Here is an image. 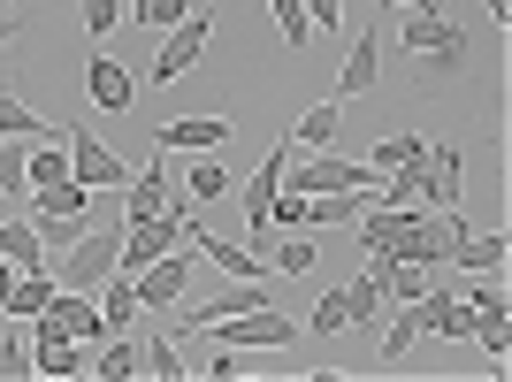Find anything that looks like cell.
Instances as JSON below:
<instances>
[{
  "instance_id": "obj_18",
  "label": "cell",
  "mask_w": 512,
  "mask_h": 382,
  "mask_svg": "<svg viewBox=\"0 0 512 382\" xmlns=\"http://www.w3.org/2000/svg\"><path fill=\"white\" fill-rule=\"evenodd\" d=\"M92 375H100V382H130V375H138V337L115 329L107 344H92Z\"/></svg>"
},
{
  "instance_id": "obj_6",
  "label": "cell",
  "mask_w": 512,
  "mask_h": 382,
  "mask_svg": "<svg viewBox=\"0 0 512 382\" xmlns=\"http://www.w3.org/2000/svg\"><path fill=\"white\" fill-rule=\"evenodd\" d=\"M184 237H192V253H199V260H214V268H222L230 283H268V268H260V253L245 245V237H214L207 222H192Z\"/></svg>"
},
{
  "instance_id": "obj_33",
  "label": "cell",
  "mask_w": 512,
  "mask_h": 382,
  "mask_svg": "<svg viewBox=\"0 0 512 382\" xmlns=\"http://www.w3.org/2000/svg\"><path fill=\"white\" fill-rule=\"evenodd\" d=\"M306 329H314V337H337V329H344V298L329 291V298L314 306V314H306Z\"/></svg>"
},
{
  "instance_id": "obj_20",
  "label": "cell",
  "mask_w": 512,
  "mask_h": 382,
  "mask_svg": "<svg viewBox=\"0 0 512 382\" xmlns=\"http://www.w3.org/2000/svg\"><path fill=\"white\" fill-rule=\"evenodd\" d=\"M337 298H344V329H367V321H383V306H390L383 283L367 276V268H360V283H344Z\"/></svg>"
},
{
  "instance_id": "obj_7",
  "label": "cell",
  "mask_w": 512,
  "mask_h": 382,
  "mask_svg": "<svg viewBox=\"0 0 512 382\" xmlns=\"http://www.w3.org/2000/svg\"><path fill=\"white\" fill-rule=\"evenodd\" d=\"M207 39H214V23L199 16H184V23H169V46H161V54H153V77H161V85H176V77H184V69L199 62V54H207Z\"/></svg>"
},
{
  "instance_id": "obj_3",
  "label": "cell",
  "mask_w": 512,
  "mask_h": 382,
  "mask_svg": "<svg viewBox=\"0 0 512 382\" xmlns=\"http://www.w3.org/2000/svg\"><path fill=\"white\" fill-rule=\"evenodd\" d=\"M214 329H222V344H230V352H291V344H299V321L276 314V306L230 314V321H214Z\"/></svg>"
},
{
  "instance_id": "obj_26",
  "label": "cell",
  "mask_w": 512,
  "mask_h": 382,
  "mask_svg": "<svg viewBox=\"0 0 512 382\" xmlns=\"http://www.w3.org/2000/svg\"><path fill=\"white\" fill-rule=\"evenodd\" d=\"M230 184H237V176L222 169V161H207V153H199L192 169H184V191H192V199H222V191H230Z\"/></svg>"
},
{
  "instance_id": "obj_11",
  "label": "cell",
  "mask_w": 512,
  "mask_h": 382,
  "mask_svg": "<svg viewBox=\"0 0 512 382\" xmlns=\"http://www.w3.org/2000/svg\"><path fill=\"white\" fill-rule=\"evenodd\" d=\"M383 31L375 23H360V39H352V54H344V69H337V100H360V92H375V77H383Z\"/></svg>"
},
{
  "instance_id": "obj_32",
  "label": "cell",
  "mask_w": 512,
  "mask_h": 382,
  "mask_svg": "<svg viewBox=\"0 0 512 382\" xmlns=\"http://www.w3.org/2000/svg\"><path fill=\"white\" fill-rule=\"evenodd\" d=\"M85 31H92V39L123 31V0H85Z\"/></svg>"
},
{
  "instance_id": "obj_1",
  "label": "cell",
  "mask_w": 512,
  "mask_h": 382,
  "mask_svg": "<svg viewBox=\"0 0 512 382\" xmlns=\"http://www.w3.org/2000/svg\"><path fill=\"white\" fill-rule=\"evenodd\" d=\"M115 253H123V222H115V230H85L77 245L46 253V276L62 283V291H100V283L115 276Z\"/></svg>"
},
{
  "instance_id": "obj_37",
  "label": "cell",
  "mask_w": 512,
  "mask_h": 382,
  "mask_svg": "<svg viewBox=\"0 0 512 382\" xmlns=\"http://www.w3.org/2000/svg\"><path fill=\"white\" fill-rule=\"evenodd\" d=\"M16 39H23V23H16V16H0V46H16Z\"/></svg>"
},
{
  "instance_id": "obj_9",
  "label": "cell",
  "mask_w": 512,
  "mask_h": 382,
  "mask_svg": "<svg viewBox=\"0 0 512 382\" xmlns=\"http://www.w3.org/2000/svg\"><path fill=\"white\" fill-rule=\"evenodd\" d=\"M222 138H230V115H184L153 130V153H214Z\"/></svg>"
},
{
  "instance_id": "obj_34",
  "label": "cell",
  "mask_w": 512,
  "mask_h": 382,
  "mask_svg": "<svg viewBox=\"0 0 512 382\" xmlns=\"http://www.w3.org/2000/svg\"><path fill=\"white\" fill-rule=\"evenodd\" d=\"M199 375H207V382H237V375H245V352H230V344H222L214 360H199Z\"/></svg>"
},
{
  "instance_id": "obj_24",
  "label": "cell",
  "mask_w": 512,
  "mask_h": 382,
  "mask_svg": "<svg viewBox=\"0 0 512 382\" xmlns=\"http://www.w3.org/2000/svg\"><path fill=\"white\" fill-rule=\"evenodd\" d=\"M46 298H54V276H46V268L16 276V291H8V321H31V314L46 306Z\"/></svg>"
},
{
  "instance_id": "obj_28",
  "label": "cell",
  "mask_w": 512,
  "mask_h": 382,
  "mask_svg": "<svg viewBox=\"0 0 512 382\" xmlns=\"http://www.w3.org/2000/svg\"><path fill=\"white\" fill-rule=\"evenodd\" d=\"M421 138H406V130H398V138H383V146H375V153H367V169H375V176H383V169H406V161H421Z\"/></svg>"
},
{
  "instance_id": "obj_12",
  "label": "cell",
  "mask_w": 512,
  "mask_h": 382,
  "mask_svg": "<svg viewBox=\"0 0 512 382\" xmlns=\"http://www.w3.org/2000/svg\"><path fill=\"white\" fill-rule=\"evenodd\" d=\"M253 306H276L268 298V283H230L222 298H199L192 314L176 321V329H214V321H230V314H253Z\"/></svg>"
},
{
  "instance_id": "obj_22",
  "label": "cell",
  "mask_w": 512,
  "mask_h": 382,
  "mask_svg": "<svg viewBox=\"0 0 512 382\" xmlns=\"http://www.w3.org/2000/svg\"><path fill=\"white\" fill-rule=\"evenodd\" d=\"M337 123H344V100H321V107H306L299 115V130H291V146H329V138H337Z\"/></svg>"
},
{
  "instance_id": "obj_35",
  "label": "cell",
  "mask_w": 512,
  "mask_h": 382,
  "mask_svg": "<svg viewBox=\"0 0 512 382\" xmlns=\"http://www.w3.org/2000/svg\"><path fill=\"white\" fill-rule=\"evenodd\" d=\"M306 23H314V31H337V23H344V0H306Z\"/></svg>"
},
{
  "instance_id": "obj_8",
  "label": "cell",
  "mask_w": 512,
  "mask_h": 382,
  "mask_svg": "<svg viewBox=\"0 0 512 382\" xmlns=\"http://www.w3.org/2000/svg\"><path fill=\"white\" fill-rule=\"evenodd\" d=\"M406 54H467V31L444 23V8H406Z\"/></svg>"
},
{
  "instance_id": "obj_17",
  "label": "cell",
  "mask_w": 512,
  "mask_h": 382,
  "mask_svg": "<svg viewBox=\"0 0 512 382\" xmlns=\"http://www.w3.org/2000/svg\"><path fill=\"white\" fill-rule=\"evenodd\" d=\"M161 207H169V153H153V169L130 176V207H123V222H146V214H161Z\"/></svg>"
},
{
  "instance_id": "obj_4",
  "label": "cell",
  "mask_w": 512,
  "mask_h": 382,
  "mask_svg": "<svg viewBox=\"0 0 512 382\" xmlns=\"http://www.w3.org/2000/svg\"><path fill=\"white\" fill-rule=\"evenodd\" d=\"M283 169H291V138H276V146H268V161L245 176V245H260V237H268V207H276V191H283Z\"/></svg>"
},
{
  "instance_id": "obj_16",
  "label": "cell",
  "mask_w": 512,
  "mask_h": 382,
  "mask_svg": "<svg viewBox=\"0 0 512 382\" xmlns=\"http://www.w3.org/2000/svg\"><path fill=\"white\" fill-rule=\"evenodd\" d=\"M505 253H512V237H505V230H490V237L459 230V245H451V260H444V268H467V276H490V268H505Z\"/></svg>"
},
{
  "instance_id": "obj_30",
  "label": "cell",
  "mask_w": 512,
  "mask_h": 382,
  "mask_svg": "<svg viewBox=\"0 0 512 382\" xmlns=\"http://www.w3.org/2000/svg\"><path fill=\"white\" fill-rule=\"evenodd\" d=\"M413 344H421V314H413V306H398V321L383 329V360H406Z\"/></svg>"
},
{
  "instance_id": "obj_21",
  "label": "cell",
  "mask_w": 512,
  "mask_h": 382,
  "mask_svg": "<svg viewBox=\"0 0 512 382\" xmlns=\"http://www.w3.org/2000/svg\"><path fill=\"white\" fill-rule=\"evenodd\" d=\"M138 375H153V382H184V360H176V337H138Z\"/></svg>"
},
{
  "instance_id": "obj_15",
  "label": "cell",
  "mask_w": 512,
  "mask_h": 382,
  "mask_svg": "<svg viewBox=\"0 0 512 382\" xmlns=\"http://www.w3.org/2000/svg\"><path fill=\"white\" fill-rule=\"evenodd\" d=\"M0 260H8L16 276H31V268H46V237L31 230V214H8V222H0Z\"/></svg>"
},
{
  "instance_id": "obj_29",
  "label": "cell",
  "mask_w": 512,
  "mask_h": 382,
  "mask_svg": "<svg viewBox=\"0 0 512 382\" xmlns=\"http://www.w3.org/2000/svg\"><path fill=\"white\" fill-rule=\"evenodd\" d=\"M314 237H299V230H291V237H283V245H276V276H314Z\"/></svg>"
},
{
  "instance_id": "obj_31",
  "label": "cell",
  "mask_w": 512,
  "mask_h": 382,
  "mask_svg": "<svg viewBox=\"0 0 512 382\" xmlns=\"http://www.w3.org/2000/svg\"><path fill=\"white\" fill-rule=\"evenodd\" d=\"M16 375H31V344L8 329V314H0V382H16Z\"/></svg>"
},
{
  "instance_id": "obj_14",
  "label": "cell",
  "mask_w": 512,
  "mask_h": 382,
  "mask_svg": "<svg viewBox=\"0 0 512 382\" xmlns=\"http://www.w3.org/2000/svg\"><path fill=\"white\" fill-rule=\"evenodd\" d=\"M421 207L451 214L459 207V146H428V169H421Z\"/></svg>"
},
{
  "instance_id": "obj_40",
  "label": "cell",
  "mask_w": 512,
  "mask_h": 382,
  "mask_svg": "<svg viewBox=\"0 0 512 382\" xmlns=\"http://www.w3.org/2000/svg\"><path fill=\"white\" fill-rule=\"evenodd\" d=\"M0 8H8V0H0Z\"/></svg>"
},
{
  "instance_id": "obj_36",
  "label": "cell",
  "mask_w": 512,
  "mask_h": 382,
  "mask_svg": "<svg viewBox=\"0 0 512 382\" xmlns=\"http://www.w3.org/2000/svg\"><path fill=\"white\" fill-rule=\"evenodd\" d=\"M8 291H16V268H8V260H0V314H8Z\"/></svg>"
},
{
  "instance_id": "obj_39",
  "label": "cell",
  "mask_w": 512,
  "mask_h": 382,
  "mask_svg": "<svg viewBox=\"0 0 512 382\" xmlns=\"http://www.w3.org/2000/svg\"><path fill=\"white\" fill-rule=\"evenodd\" d=\"M390 8H436V0H390Z\"/></svg>"
},
{
  "instance_id": "obj_10",
  "label": "cell",
  "mask_w": 512,
  "mask_h": 382,
  "mask_svg": "<svg viewBox=\"0 0 512 382\" xmlns=\"http://www.w3.org/2000/svg\"><path fill=\"white\" fill-rule=\"evenodd\" d=\"M283 176H291V169H283ZM352 184H375V169H360V161H329V153H321V161H299V176H291V191H299V199L352 191Z\"/></svg>"
},
{
  "instance_id": "obj_38",
  "label": "cell",
  "mask_w": 512,
  "mask_h": 382,
  "mask_svg": "<svg viewBox=\"0 0 512 382\" xmlns=\"http://www.w3.org/2000/svg\"><path fill=\"white\" fill-rule=\"evenodd\" d=\"M490 8V23H512V0H482Z\"/></svg>"
},
{
  "instance_id": "obj_5",
  "label": "cell",
  "mask_w": 512,
  "mask_h": 382,
  "mask_svg": "<svg viewBox=\"0 0 512 382\" xmlns=\"http://www.w3.org/2000/svg\"><path fill=\"white\" fill-rule=\"evenodd\" d=\"M130 291H138V306H176V298L192 291V253H184V245H169L161 260H146V268L130 276Z\"/></svg>"
},
{
  "instance_id": "obj_25",
  "label": "cell",
  "mask_w": 512,
  "mask_h": 382,
  "mask_svg": "<svg viewBox=\"0 0 512 382\" xmlns=\"http://www.w3.org/2000/svg\"><path fill=\"white\" fill-rule=\"evenodd\" d=\"M54 176H69V146H62V130L31 146V191H39V184H54Z\"/></svg>"
},
{
  "instance_id": "obj_23",
  "label": "cell",
  "mask_w": 512,
  "mask_h": 382,
  "mask_svg": "<svg viewBox=\"0 0 512 382\" xmlns=\"http://www.w3.org/2000/svg\"><path fill=\"white\" fill-rule=\"evenodd\" d=\"M0 191H8V199H31V146H23V138H0Z\"/></svg>"
},
{
  "instance_id": "obj_2",
  "label": "cell",
  "mask_w": 512,
  "mask_h": 382,
  "mask_svg": "<svg viewBox=\"0 0 512 382\" xmlns=\"http://www.w3.org/2000/svg\"><path fill=\"white\" fill-rule=\"evenodd\" d=\"M62 146H69V176H77L85 191H115V184H130L123 153L107 146L100 130H85V123H62Z\"/></svg>"
},
{
  "instance_id": "obj_27",
  "label": "cell",
  "mask_w": 512,
  "mask_h": 382,
  "mask_svg": "<svg viewBox=\"0 0 512 382\" xmlns=\"http://www.w3.org/2000/svg\"><path fill=\"white\" fill-rule=\"evenodd\" d=\"M268 8H276L283 46H291V54H306V39H314V23H306V0H268Z\"/></svg>"
},
{
  "instance_id": "obj_13",
  "label": "cell",
  "mask_w": 512,
  "mask_h": 382,
  "mask_svg": "<svg viewBox=\"0 0 512 382\" xmlns=\"http://www.w3.org/2000/svg\"><path fill=\"white\" fill-rule=\"evenodd\" d=\"M85 92H92V107H100V115H123V107L138 100V85H130V69L115 62V54H92V69H85Z\"/></svg>"
},
{
  "instance_id": "obj_19",
  "label": "cell",
  "mask_w": 512,
  "mask_h": 382,
  "mask_svg": "<svg viewBox=\"0 0 512 382\" xmlns=\"http://www.w3.org/2000/svg\"><path fill=\"white\" fill-rule=\"evenodd\" d=\"M54 115H31V107L16 100V92H0V138H23V146H39V138H54Z\"/></svg>"
}]
</instances>
